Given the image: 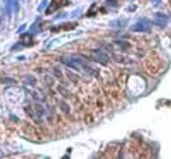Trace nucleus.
Listing matches in <instances>:
<instances>
[{
    "label": "nucleus",
    "instance_id": "1",
    "mask_svg": "<svg viewBox=\"0 0 171 159\" xmlns=\"http://www.w3.org/2000/svg\"><path fill=\"white\" fill-rule=\"evenodd\" d=\"M61 61H62L63 65H66L67 67H70V69H74V70H76V71L84 70V71H87L88 74L96 75L95 70H92L91 67H88L87 63H86V61H83L82 58H78V57H63V58H61Z\"/></svg>",
    "mask_w": 171,
    "mask_h": 159
},
{
    "label": "nucleus",
    "instance_id": "2",
    "mask_svg": "<svg viewBox=\"0 0 171 159\" xmlns=\"http://www.w3.org/2000/svg\"><path fill=\"white\" fill-rule=\"evenodd\" d=\"M151 28V24H150V20L148 19H141L138 20L136 24L132 26V30L133 32H149Z\"/></svg>",
    "mask_w": 171,
    "mask_h": 159
},
{
    "label": "nucleus",
    "instance_id": "3",
    "mask_svg": "<svg viewBox=\"0 0 171 159\" xmlns=\"http://www.w3.org/2000/svg\"><path fill=\"white\" fill-rule=\"evenodd\" d=\"M91 58H92L95 62L100 63V65L105 66V65H108V63H109V57L102 50H94L92 53H91Z\"/></svg>",
    "mask_w": 171,
    "mask_h": 159
},
{
    "label": "nucleus",
    "instance_id": "4",
    "mask_svg": "<svg viewBox=\"0 0 171 159\" xmlns=\"http://www.w3.org/2000/svg\"><path fill=\"white\" fill-rule=\"evenodd\" d=\"M4 3H5V8H7V13L10 16L19 11V1L17 0H4Z\"/></svg>",
    "mask_w": 171,
    "mask_h": 159
},
{
    "label": "nucleus",
    "instance_id": "5",
    "mask_svg": "<svg viewBox=\"0 0 171 159\" xmlns=\"http://www.w3.org/2000/svg\"><path fill=\"white\" fill-rule=\"evenodd\" d=\"M154 23H155V25L161 26V28H164V26L167 25V23H169V17L164 13H155Z\"/></svg>",
    "mask_w": 171,
    "mask_h": 159
},
{
    "label": "nucleus",
    "instance_id": "6",
    "mask_svg": "<svg viewBox=\"0 0 171 159\" xmlns=\"http://www.w3.org/2000/svg\"><path fill=\"white\" fill-rule=\"evenodd\" d=\"M24 83L28 84V85H34L36 84V78L33 75H25V78H24Z\"/></svg>",
    "mask_w": 171,
    "mask_h": 159
},
{
    "label": "nucleus",
    "instance_id": "7",
    "mask_svg": "<svg viewBox=\"0 0 171 159\" xmlns=\"http://www.w3.org/2000/svg\"><path fill=\"white\" fill-rule=\"evenodd\" d=\"M113 59L117 61L118 63H130V62H132L130 59H128V58H125L123 55H113Z\"/></svg>",
    "mask_w": 171,
    "mask_h": 159
},
{
    "label": "nucleus",
    "instance_id": "8",
    "mask_svg": "<svg viewBox=\"0 0 171 159\" xmlns=\"http://www.w3.org/2000/svg\"><path fill=\"white\" fill-rule=\"evenodd\" d=\"M34 109H36V115H38V116H42V115H44V108H42L39 104H36V105H34Z\"/></svg>",
    "mask_w": 171,
    "mask_h": 159
},
{
    "label": "nucleus",
    "instance_id": "9",
    "mask_svg": "<svg viewBox=\"0 0 171 159\" xmlns=\"http://www.w3.org/2000/svg\"><path fill=\"white\" fill-rule=\"evenodd\" d=\"M0 82L1 83H16V80H13L11 78H0Z\"/></svg>",
    "mask_w": 171,
    "mask_h": 159
},
{
    "label": "nucleus",
    "instance_id": "10",
    "mask_svg": "<svg viewBox=\"0 0 171 159\" xmlns=\"http://www.w3.org/2000/svg\"><path fill=\"white\" fill-rule=\"evenodd\" d=\"M116 44L118 45V46H121V47H125L126 49L129 45H128V42H123V41H116Z\"/></svg>",
    "mask_w": 171,
    "mask_h": 159
},
{
    "label": "nucleus",
    "instance_id": "11",
    "mask_svg": "<svg viewBox=\"0 0 171 159\" xmlns=\"http://www.w3.org/2000/svg\"><path fill=\"white\" fill-rule=\"evenodd\" d=\"M46 4H48V1H46V0H44V1H42L41 4L38 5V11H42V9H44V7H45Z\"/></svg>",
    "mask_w": 171,
    "mask_h": 159
},
{
    "label": "nucleus",
    "instance_id": "12",
    "mask_svg": "<svg viewBox=\"0 0 171 159\" xmlns=\"http://www.w3.org/2000/svg\"><path fill=\"white\" fill-rule=\"evenodd\" d=\"M123 24H125V21H112L111 25H123Z\"/></svg>",
    "mask_w": 171,
    "mask_h": 159
},
{
    "label": "nucleus",
    "instance_id": "13",
    "mask_svg": "<svg viewBox=\"0 0 171 159\" xmlns=\"http://www.w3.org/2000/svg\"><path fill=\"white\" fill-rule=\"evenodd\" d=\"M107 4H108V5H112V7H116V5H117L115 0H107Z\"/></svg>",
    "mask_w": 171,
    "mask_h": 159
},
{
    "label": "nucleus",
    "instance_id": "14",
    "mask_svg": "<svg viewBox=\"0 0 171 159\" xmlns=\"http://www.w3.org/2000/svg\"><path fill=\"white\" fill-rule=\"evenodd\" d=\"M61 108L63 109V112H66V113L69 112V106H66V105H65V103H61Z\"/></svg>",
    "mask_w": 171,
    "mask_h": 159
},
{
    "label": "nucleus",
    "instance_id": "15",
    "mask_svg": "<svg viewBox=\"0 0 171 159\" xmlns=\"http://www.w3.org/2000/svg\"><path fill=\"white\" fill-rule=\"evenodd\" d=\"M54 72H56V75L58 76V78H62V74H59V70H58V69H54Z\"/></svg>",
    "mask_w": 171,
    "mask_h": 159
},
{
    "label": "nucleus",
    "instance_id": "16",
    "mask_svg": "<svg viewBox=\"0 0 171 159\" xmlns=\"http://www.w3.org/2000/svg\"><path fill=\"white\" fill-rule=\"evenodd\" d=\"M153 4H154V5H159L161 4V0H153Z\"/></svg>",
    "mask_w": 171,
    "mask_h": 159
}]
</instances>
